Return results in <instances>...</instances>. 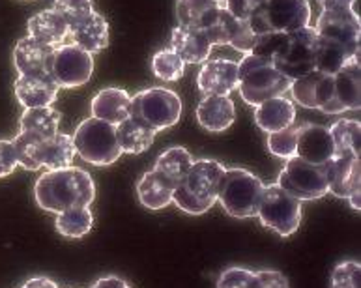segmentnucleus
Listing matches in <instances>:
<instances>
[{
	"mask_svg": "<svg viewBox=\"0 0 361 288\" xmlns=\"http://www.w3.org/2000/svg\"><path fill=\"white\" fill-rule=\"evenodd\" d=\"M34 199L42 210L51 213H60L75 206H90L96 199V184L87 170L73 165L45 170L36 180Z\"/></svg>",
	"mask_w": 361,
	"mask_h": 288,
	"instance_id": "f257e3e1",
	"label": "nucleus"
},
{
	"mask_svg": "<svg viewBox=\"0 0 361 288\" xmlns=\"http://www.w3.org/2000/svg\"><path fill=\"white\" fill-rule=\"evenodd\" d=\"M216 159H195L173 193V202L189 215H202L217 202L219 180L225 174Z\"/></svg>",
	"mask_w": 361,
	"mask_h": 288,
	"instance_id": "f03ea898",
	"label": "nucleus"
},
{
	"mask_svg": "<svg viewBox=\"0 0 361 288\" xmlns=\"http://www.w3.org/2000/svg\"><path fill=\"white\" fill-rule=\"evenodd\" d=\"M290 79L275 70V65L268 60L247 53L238 62L236 88L247 105L257 107L266 99L285 96L290 90Z\"/></svg>",
	"mask_w": 361,
	"mask_h": 288,
	"instance_id": "7ed1b4c3",
	"label": "nucleus"
},
{
	"mask_svg": "<svg viewBox=\"0 0 361 288\" xmlns=\"http://www.w3.org/2000/svg\"><path fill=\"white\" fill-rule=\"evenodd\" d=\"M264 191L262 180L245 169H226L219 180L217 202L231 218H257L260 196Z\"/></svg>",
	"mask_w": 361,
	"mask_h": 288,
	"instance_id": "20e7f679",
	"label": "nucleus"
},
{
	"mask_svg": "<svg viewBox=\"0 0 361 288\" xmlns=\"http://www.w3.org/2000/svg\"><path fill=\"white\" fill-rule=\"evenodd\" d=\"M247 23L257 36L296 32L311 25V4L309 0H259Z\"/></svg>",
	"mask_w": 361,
	"mask_h": 288,
	"instance_id": "39448f33",
	"label": "nucleus"
},
{
	"mask_svg": "<svg viewBox=\"0 0 361 288\" xmlns=\"http://www.w3.org/2000/svg\"><path fill=\"white\" fill-rule=\"evenodd\" d=\"M77 156L94 167H107L118 161L122 148L116 139V125L99 118L82 120L73 135Z\"/></svg>",
	"mask_w": 361,
	"mask_h": 288,
	"instance_id": "423d86ee",
	"label": "nucleus"
},
{
	"mask_svg": "<svg viewBox=\"0 0 361 288\" xmlns=\"http://www.w3.org/2000/svg\"><path fill=\"white\" fill-rule=\"evenodd\" d=\"M130 116L152 130L165 131L180 122L182 116V99L169 88H148L140 90L131 98Z\"/></svg>",
	"mask_w": 361,
	"mask_h": 288,
	"instance_id": "0eeeda50",
	"label": "nucleus"
},
{
	"mask_svg": "<svg viewBox=\"0 0 361 288\" xmlns=\"http://www.w3.org/2000/svg\"><path fill=\"white\" fill-rule=\"evenodd\" d=\"M317 32L313 25L286 34L283 44L271 58L275 70L290 81L317 70Z\"/></svg>",
	"mask_w": 361,
	"mask_h": 288,
	"instance_id": "6e6552de",
	"label": "nucleus"
},
{
	"mask_svg": "<svg viewBox=\"0 0 361 288\" xmlns=\"http://www.w3.org/2000/svg\"><path fill=\"white\" fill-rule=\"evenodd\" d=\"M257 218L262 227L288 238L302 223V202L288 195L279 184H270L268 187L264 185L257 208Z\"/></svg>",
	"mask_w": 361,
	"mask_h": 288,
	"instance_id": "1a4fd4ad",
	"label": "nucleus"
},
{
	"mask_svg": "<svg viewBox=\"0 0 361 288\" xmlns=\"http://www.w3.org/2000/svg\"><path fill=\"white\" fill-rule=\"evenodd\" d=\"M277 184L290 196L303 201H317L329 193L326 163L314 165L302 158L286 159Z\"/></svg>",
	"mask_w": 361,
	"mask_h": 288,
	"instance_id": "9d476101",
	"label": "nucleus"
},
{
	"mask_svg": "<svg viewBox=\"0 0 361 288\" xmlns=\"http://www.w3.org/2000/svg\"><path fill=\"white\" fill-rule=\"evenodd\" d=\"M45 71L59 88H79L90 81L94 56L75 45L62 44L51 51Z\"/></svg>",
	"mask_w": 361,
	"mask_h": 288,
	"instance_id": "9b49d317",
	"label": "nucleus"
},
{
	"mask_svg": "<svg viewBox=\"0 0 361 288\" xmlns=\"http://www.w3.org/2000/svg\"><path fill=\"white\" fill-rule=\"evenodd\" d=\"M328 189L337 199H346L350 206L360 212L361 163L360 158L350 152H335L328 163Z\"/></svg>",
	"mask_w": 361,
	"mask_h": 288,
	"instance_id": "f8f14e48",
	"label": "nucleus"
},
{
	"mask_svg": "<svg viewBox=\"0 0 361 288\" xmlns=\"http://www.w3.org/2000/svg\"><path fill=\"white\" fill-rule=\"evenodd\" d=\"M206 36L210 38L212 45H231L236 51H242L243 55H247L253 49L257 42V34L251 30L247 21H240L236 17H232L226 8H221L210 27L204 30Z\"/></svg>",
	"mask_w": 361,
	"mask_h": 288,
	"instance_id": "ddd939ff",
	"label": "nucleus"
},
{
	"mask_svg": "<svg viewBox=\"0 0 361 288\" xmlns=\"http://www.w3.org/2000/svg\"><path fill=\"white\" fill-rule=\"evenodd\" d=\"M238 87V62L208 58L200 64L197 88L202 96H228Z\"/></svg>",
	"mask_w": 361,
	"mask_h": 288,
	"instance_id": "4468645a",
	"label": "nucleus"
},
{
	"mask_svg": "<svg viewBox=\"0 0 361 288\" xmlns=\"http://www.w3.org/2000/svg\"><path fill=\"white\" fill-rule=\"evenodd\" d=\"M335 154V144L329 133L328 125L303 122L298 130L296 156L309 163L324 165L328 163Z\"/></svg>",
	"mask_w": 361,
	"mask_h": 288,
	"instance_id": "2eb2a0df",
	"label": "nucleus"
},
{
	"mask_svg": "<svg viewBox=\"0 0 361 288\" xmlns=\"http://www.w3.org/2000/svg\"><path fill=\"white\" fill-rule=\"evenodd\" d=\"M59 84L47 75H19L13 82V94L25 109L51 107L59 98Z\"/></svg>",
	"mask_w": 361,
	"mask_h": 288,
	"instance_id": "dca6fc26",
	"label": "nucleus"
},
{
	"mask_svg": "<svg viewBox=\"0 0 361 288\" xmlns=\"http://www.w3.org/2000/svg\"><path fill=\"white\" fill-rule=\"evenodd\" d=\"M314 32L322 38L360 45V13L356 11H320L314 25Z\"/></svg>",
	"mask_w": 361,
	"mask_h": 288,
	"instance_id": "f3484780",
	"label": "nucleus"
},
{
	"mask_svg": "<svg viewBox=\"0 0 361 288\" xmlns=\"http://www.w3.org/2000/svg\"><path fill=\"white\" fill-rule=\"evenodd\" d=\"M109 38H111V30H109L107 19L97 11H92L85 21L71 27L68 34L71 45L87 51L90 55L107 49Z\"/></svg>",
	"mask_w": 361,
	"mask_h": 288,
	"instance_id": "a211bd4d",
	"label": "nucleus"
},
{
	"mask_svg": "<svg viewBox=\"0 0 361 288\" xmlns=\"http://www.w3.org/2000/svg\"><path fill=\"white\" fill-rule=\"evenodd\" d=\"M171 49L182 58L183 64H202L210 58L214 45L204 30L176 27L171 32Z\"/></svg>",
	"mask_w": 361,
	"mask_h": 288,
	"instance_id": "6ab92c4d",
	"label": "nucleus"
},
{
	"mask_svg": "<svg viewBox=\"0 0 361 288\" xmlns=\"http://www.w3.org/2000/svg\"><path fill=\"white\" fill-rule=\"evenodd\" d=\"M236 120V107L228 96H204L197 105V122L200 127L221 133L226 131Z\"/></svg>",
	"mask_w": 361,
	"mask_h": 288,
	"instance_id": "aec40b11",
	"label": "nucleus"
},
{
	"mask_svg": "<svg viewBox=\"0 0 361 288\" xmlns=\"http://www.w3.org/2000/svg\"><path fill=\"white\" fill-rule=\"evenodd\" d=\"M318 36V34H317ZM360 60V45H348L331 38L317 39V71L324 75H335L348 62Z\"/></svg>",
	"mask_w": 361,
	"mask_h": 288,
	"instance_id": "412c9836",
	"label": "nucleus"
},
{
	"mask_svg": "<svg viewBox=\"0 0 361 288\" xmlns=\"http://www.w3.org/2000/svg\"><path fill=\"white\" fill-rule=\"evenodd\" d=\"M131 96L122 88H103L92 98L90 111L94 118L118 125L130 116Z\"/></svg>",
	"mask_w": 361,
	"mask_h": 288,
	"instance_id": "4be33fe9",
	"label": "nucleus"
},
{
	"mask_svg": "<svg viewBox=\"0 0 361 288\" xmlns=\"http://www.w3.org/2000/svg\"><path fill=\"white\" fill-rule=\"evenodd\" d=\"M255 122L266 133L285 130L296 122V105L285 96L266 99L255 107Z\"/></svg>",
	"mask_w": 361,
	"mask_h": 288,
	"instance_id": "5701e85b",
	"label": "nucleus"
},
{
	"mask_svg": "<svg viewBox=\"0 0 361 288\" xmlns=\"http://www.w3.org/2000/svg\"><path fill=\"white\" fill-rule=\"evenodd\" d=\"M174 189H176V184L154 169L142 174L139 182H137L139 202L148 210H154V212L167 208L173 202Z\"/></svg>",
	"mask_w": 361,
	"mask_h": 288,
	"instance_id": "b1692460",
	"label": "nucleus"
},
{
	"mask_svg": "<svg viewBox=\"0 0 361 288\" xmlns=\"http://www.w3.org/2000/svg\"><path fill=\"white\" fill-rule=\"evenodd\" d=\"M27 32L30 38L38 39L39 44L49 45V47H59V45L66 44L68 34H70V27L51 8V10L39 11V13L28 19Z\"/></svg>",
	"mask_w": 361,
	"mask_h": 288,
	"instance_id": "393cba45",
	"label": "nucleus"
},
{
	"mask_svg": "<svg viewBox=\"0 0 361 288\" xmlns=\"http://www.w3.org/2000/svg\"><path fill=\"white\" fill-rule=\"evenodd\" d=\"M54 47L39 44L38 39L25 36L16 44L13 49V65L19 75H42L47 73V60Z\"/></svg>",
	"mask_w": 361,
	"mask_h": 288,
	"instance_id": "a878e982",
	"label": "nucleus"
},
{
	"mask_svg": "<svg viewBox=\"0 0 361 288\" xmlns=\"http://www.w3.org/2000/svg\"><path fill=\"white\" fill-rule=\"evenodd\" d=\"M221 8H225V0H178L176 2L178 27L206 30Z\"/></svg>",
	"mask_w": 361,
	"mask_h": 288,
	"instance_id": "bb28decb",
	"label": "nucleus"
},
{
	"mask_svg": "<svg viewBox=\"0 0 361 288\" xmlns=\"http://www.w3.org/2000/svg\"><path fill=\"white\" fill-rule=\"evenodd\" d=\"M156 133L157 131L152 130L150 125L142 124L131 116H128L124 122L116 125V139L122 148V154H131V156L146 152L154 144Z\"/></svg>",
	"mask_w": 361,
	"mask_h": 288,
	"instance_id": "cd10ccee",
	"label": "nucleus"
},
{
	"mask_svg": "<svg viewBox=\"0 0 361 288\" xmlns=\"http://www.w3.org/2000/svg\"><path fill=\"white\" fill-rule=\"evenodd\" d=\"M62 113L53 107H34L23 111L19 118V131H28L38 135L39 139H53L60 130Z\"/></svg>",
	"mask_w": 361,
	"mask_h": 288,
	"instance_id": "c85d7f7f",
	"label": "nucleus"
},
{
	"mask_svg": "<svg viewBox=\"0 0 361 288\" xmlns=\"http://www.w3.org/2000/svg\"><path fill=\"white\" fill-rule=\"evenodd\" d=\"M335 98L345 111H360V60L348 62L334 75Z\"/></svg>",
	"mask_w": 361,
	"mask_h": 288,
	"instance_id": "c756f323",
	"label": "nucleus"
},
{
	"mask_svg": "<svg viewBox=\"0 0 361 288\" xmlns=\"http://www.w3.org/2000/svg\"><path fill=\"white\" fill-rule=\"evenodd\" d=\"M75 144L73 137L68 133H56L53 139H47L44 146V169L56 170L71 167L75 159Z\"/></svg>",
	"mask_w": 361,
	"mask_h": 288,
	"instance_id": "7c9ffc66",
	"label": "nucleus"
},
{
	"mask_svg": "<svg viewBox=\"0 0 361 288\" xmlns=\"http://www.w3.org/2000/svg\"><path fill=\"white\" fill-rule=\"evenodd\" d=\"M13 146H16L19 167L25 170H32V173L44 169L45 139H39L38 135L28 133V131H19L13 139Z\"/></svg>",
	"mask_w": 361,
	"mask_h": 288,
	"instance_id": "2f4dec72",
	"label": "nucleus"
},
{
	"mask_svg": "<svg viewBox=\"0 0 361 288\" xmlns=\"http://www.w3.org/2000/svg\"><path fill=\"white\" fill-rule=\"evenodd\" d=\"M94 225V215L90 206H75L68 208L64 212L56 213L54 227L64 238H82L90 232Z\"/></svg>",
	"mask_w": 361,
	"mask_h": 288,
	"instance_id": "473e14b6",
	"label": "nucleus"
},
{
	"mask_svg": "<svg viewBox=\"0 0 361 288\" xmlns=\"http://www.w3.org/2000/svg\"><path fill=\"white\" fill-rule=\"evenodd\" d=\"M195 159L191 158V154L183 146H173L165 150V152L157 158L154 170L163 174L165 178H169L174 184H180L183 176L188 174L189 167L193 165Z\"/></svg>",
	"mask_w": 361,
	"mask_h": 288,
	"instance_id": "72a5a7b5",
	"label": "nucleus"
},
{
	"mask_svg": "<svg viewBox=\"0 0 361 288\" xmlns=\"http://www.w3.org/2000/svg\"><path fill=\"white\" fill-rule=\"evenodd\" d=\"M329 133H331V139H334L335 152H350L360 158V120H337L329 127Z\"/></svg>",
	"mask_w": 361,
	"mask_h": 288,
	"instance_id": "f704fd0d",
	"label": "nucleus"
},
{
	"mask_svg": "<svg viewBox=\"0 0 361 288\" xmlns=\"http://www.w3.org/2000/svg\"><path fill=\"white\" fill-rule=\"evenodd\" d=\"M150 68L152 73H154L157 79H161V81L167 82L178 81V79L183 77V73H185V64H183L182 58H180L171 47L157 51L156 55L152 56Z\"/></svg>",
	"mask_w": 361,
	"mask_h": 288,
	"instance_id": "c9c22d12",
	"label": "nucleus"
},
{
	"mask_svg": "<svg viewBox=\"0 0 361 288\" xmlns=\"http://www.w3.org/2000/svg\"><path fill=\"white\" fill-rule=\"evenodd\" d=\"M298 130H300V124H298V122H294V124L288 125V127H285V130L268 133L266 146H268L270 154H274L275 158H281V159L296 158Z\"/></svg>",
	"mask_w": 361,
	"mask_h": 288,
	"instance_id": "e433bc0d",
	"label": "nucleus"
},
{
	"mask_svg": "<svg viewBox=\"0 0 361 288\" xmlns=\"http://www.w3.org/2000/svg\"><path fill=\"white\" fill-rule=\"evenodd\" d=\"M320 77H322V73L314 70L307 75L300 77V79H294L290 90H288L292 94V99L305 109H317V90Z\"/></svg>",
	"mask_w": 361,
	"mask_h": 288,
	"instance_id": "4c0bfd02",
	"label": "nucleus"
},
{
	"mask_svg": "<svg viewBox=\"0 0 361 288\" xmlns=\"http://www.w3.org/2000/svg\"><path fill=\"white\" fill-rule=\"evenodd\" d=\"M53 10L59 13L68 27H75L94 11L92 0H54Z\"/></svg>",
	"mask_w": 361,
	"mask_h": 288,
	"instance_id": "58836bf2",
	"label": "nucleus"
},
{
	"mask_svg": "<svg viewBox=\"0 0 361 288\" xmlns=\"http://www.w3.org/2000/svg\"><path fill=\"white\" fill-rule=\"evenodd\" d=\"M361 264L357 261H343L331 272V288H360Z\"/></svg>",
	"mask_w": 361,
	"mask_h": 288,
	"instance_id": "ea45409f",
	"label": "nucleus"
},
{
	"mask_svg": "<svg viewBox=\"0 0 361 288\" xmlns=\"http://www.w3.org/2000/svg\"><path fill=\"white\" fill-rule=\"evenodd\" d=\"M255 272L247 268L231 266L223 270L217 279L216 288H253Z\"/></svg>",
	"mask_w": 361,
	"mask_h": 288,
	"instance_id": "a19ab883",
	"label": "nucleus"
},
{
	"mask_svg": "<svg viewBox=\"0 0 361 288\" xmlns=\"http://www.w3.org/2000/svg\"><path fill=\"white\" fill-rule=\"evenodd\" d=\"M17 167H19V161H17V152L16 146H13V141L0 139V178L10 176Z\"/></svg>",
	"mask_w": 361,
	"mask_h": 288,
	"instance_id": "79ce46f5",
	"label": "nucleus"
},
{
	"mask_svg": "<svg viewBox=\"0 0 361 288\" xmlns=\"http://www.w3.org/2000/svg\"><path fill=\"white\" fill-rule=\"evenodd\" d=\"M253 288H290V283L277 270H260L255 272Z\"/></svg>",
	"mask_w": 361,
	"mask_h": 288,
	"instance_id": "37998d69",
	"label": "nucleus"
},
{
	"mask_svg": "<svg viewBox=\"0 0 361 288\" xmlns=\"http://www.w3.org/2000/svg\"><path fill=\"white\" fill-rule=\"evenodd\" d=\"M257 4H259V0H225L226 11L240 21H249Z\"/></svg>",
	"mask_w": 361,
	"mask_h": 288,
	"instance_id": "c03bdc74",
	"label": "nucleus"
},
{
	"mask_svg": "<svg viewBox=\"0 0 361 288\" xmlns=\"http://www.w3.org/2000/svg\"><path fill=\"white\" fill-rule=\"evenodd\" d=\"M357 0H317V4L320 6V11H356Z\"/></svg>",
	"mask_w": 361,
	"mask_h": 288,
	"instance_id": "a18cd8bd",
	"label": "nucleus"
},
{
	"mask_svg": "<svg viewBox=\"0 0 361 288\" xmlns=\"http://www.w3.org/2000/svg\"><path fill=\"white\" fill-rule=\"evenodd\" d=\"M90 288H131V284L118 275H105L97 279Z\"/></svg>",
	"mask_w": 361,
	"mask_h": 288,
	"instance_id": "49530a36",
	"label": "nucleus"
},
{
	"mask_svg": "<svg viewBox=\"0 0 361 288\" xmlns=\"http://www.w3.org/2000/svg\"><path fill=\"white\" fill-rule=\"evenodd\" d=\"M21 288H60V287L56 283H54L53 279H49V277H32V279H28L27 283L23 284Z\"/></svg>",
	"mask_w": 361,
	"mask_h": 288,
	"instance_id": "de8ad7c7",
	"label": "nucleus"
}]
</instances>
